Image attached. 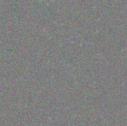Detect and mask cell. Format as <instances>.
<instances>
[{
  "mask_svg": "<svg viewBox=\"0 0 127 126\" xmlns=\"http://www.w3.org/2000/svg\"><path fill=\"white\" fill-rule=\"evenodd\" d=\"M41 1H43V0H41Z\"/></svg>",
  "mask_w": 127,
  "mask_h": 126,
  "instance_id": "cell-1",
  "label": "cell"
}]
</instances>
